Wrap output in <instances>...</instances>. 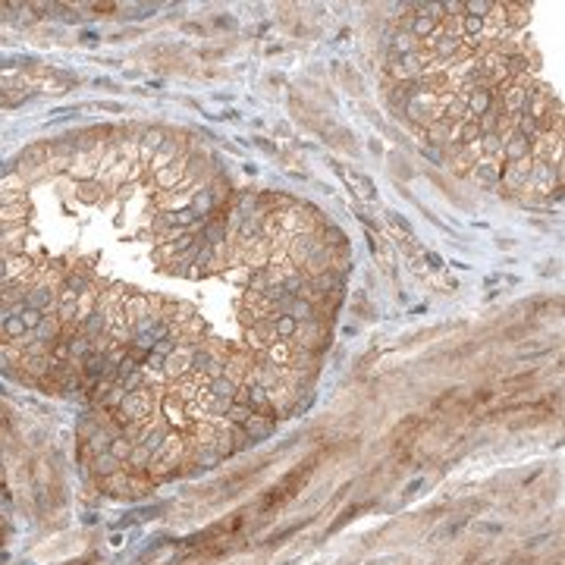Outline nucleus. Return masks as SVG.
I'll list each match as a JSON object with an SVG mask.
<instances>
[{
	"instance_id": "2f4dec72",
	"label": "nucleus",
	"mask_w": 565,
	"mask_h": 565,
	"mask_svg": "<svg viewBox=\"0 0 565 565\" xmlns=\"http://www.w3.org/2000/svg\"><path fill=\"white\" fill-rule=\"evenodd\" d=\"M19 318H22V323H26L28 333H32L38 323H41L44 314H41V311H35V308H28V305H19Z\"/></svg>"
},
{
	"instance_id": "6e6552de",
	"label": "nucleus",
	"mask_w": 565,
	"mask_h": 565,
	"mask_svg": "<svg viewBox=\"0 0 565 565\" xmlns=\"http://www.w3.org/2000/svg\"><path fill=\"white\" fill-rule=\"evenodd\" d=\"M527 170H531V161H518V163H506L500 173V183L512 192H524V183H527Z\"/></svg>"
},
{
	"instance_id": "0eeeda50",
	"label": "nucleus",
	"mask_w": 565,
	"mask_h": 565,
	"mask_svg": "<svg viewBox=\"0 0 565 565\" xmlns=\"http://www.w3.org/2000/svg\"><path fill=\"white\" fill-rule=\"evenodd\" d=\"M161 409H163V421H167L173 431H179V434L188 431V418H185V402H183V399H176V396L163 393Z\"/></svg>"
},
{
	"instance_id": "f8f14e48",
	"label": "nucleus",
	"mask_w": 565,
	"mask_h": 565,
	"mask_svg": "<svg viewBox=\"0 0 565 565\" xmlns=\"http://www.w3.org/2000/svg\"><path fill=\"white\" fill-rule=\"evenodd\" d=\"M283 314H289L296 323H308V321H318L321 314H318V305L314 301H308V298H301V296H296V298H289V305H286V311Z\"/></svg>"
},
{
	"instance_id": "412c9836",
	"label": "nucleus",
	"mask_w": 565,
	"mask_h": 565,
	"mask_svg": "<svg viewBox=\"0 0 565 565\" xmlns=\"http://www.w3.org/2000/svg\"><path fill=\"white\" fill-rule=\"evenodd\" d=\"M502 141H506V139H500L496 132L480 135V141H478L480 157H487V161H500V157H502Z\"/></svg>"
},
{
	"instance_id": "aec40b11",
	"label": "nucleus",
	"mask_w": 565,
	"mask_h": 565,
	"mask_svg": "<svg viewBox=\"0 0 565 565\" xmlns=\"http://www.w3.org/2000/svg\"><path fill=\"white\" fill-rule=\"evenodd\" d=\"M28 214H32L28 201H22V205H0V226H19L26 223Z\"/></svg>"
},
{
	"instance_id": "20e7f679",
	"label": "nucleus",
	"mask_w": 565,
	"mask_h": 565,
	"mask_svg": "<svg viewBox=\"0 0 565 565\" xmlns=\"http://www.w3.org/2000/svg\"><path fill=\"white\" fill-rule=\"evenodd\" d=\"M276 330H274V323L270 321H258V323H252V327L245 330V349L248 352H254V355H261L267 345H274L276 343Z\"/></svg>"
},
{
	"instance_id": "b1692460",
	"label": "nucleus",
	"mask_w": 565,
	"mask_h": 565,
	"mask_svg": "<svg viewBox=\"0 0 565 565\" xmlns=\"http://www.w3.org/2000/svg\"><path fill=\"white\" fill-rule=\"evenodd\" d=\"M92 462H95V474H97L101 480H104V478H110V474H117L119 468H123V465H119L117 458L110 456V452H101V456H95Z\"/></svg>"
},
{
	"instance_id": "f3484780",
	"label": "nucleus",
	"mask_w": 565,
	"mask_h": 565,
	"mask_svg": "<svg viewBox=\"0 0 565 565\" xmlns=\"http://www.w3.org/2000/svg\"><path fill=\"white\" fill-rule=\"evenodd\" d=\"M427 145H436V148H446L452 145V123H446V119H434L431 126H427Z\"/></svg>"
},
{
	"instance_id": "c85d7f7f",
	"label": "nucleus",
	"mask_w": 565,
	"mask_h": 565,
	"mask_svg": "<svg viewBox=\"0 0 565 565\" xmlns=\"http://www.w3.org/2000/svg\"><path fill=\"white\" fill-rule=\"evenodd\" d=\"M252 414H254V411H252V405H236V402H232V405H230V411H226V414H223V418H226V421H230V424H236V427H242V424H245V421H248V418H252Z\"/></svg>"
},
{
	"instance_id": "4be33fe9",
	"label": "nucleus",
	"mask_w": 565,
	"mask_h": 565,
	"mask_svg": "<svg viewBox=\"0 0 565 565\" xmlns=\"http://www.w3.org/2000/svg\"><path fill=\"white\" fill-rule=\"evenodd\" d=\"M132 449H135V443H132L126 434H117V436L110 440V446H107V452H110L113 458H117L119 465H126V458L132 456Z\"/></svg>"
},
{
	"instance_id": "ddd939ff",
	"label": "nucleus",
	"mask_w": 565,
	"mask_h": 565,
	"mask_svg": "<svg viewBox=\"0 0 565 565\" xmlns=\"http://www.w3.org/2000/svg\"><path fill=\"white\" fill-rule=\"evenodd\" d=\"M500 173H502L500 161H487V157H480V161L471 167L468 176L478 179V183H484V185H500Z\"/></svg>"
},
{
	"instance_id": "f704fd0d",
	"label": "nucleus",
	"mask_w": 565,
	"mask_h": 565,
	"mask_svg": "<svg viewBox=\"0 0 565 565\" xmlns=\"http://www.w3.org/2000/svg\"><path fill=\"white\" fill-rule=\"evenodd\" d=\"M424 157H431V161H436V163H443V154L436 148H431V145H424Z\"/></svg>"
},
{
	"instance_id": "c9c22d12",
	"label": "nucleus",
	"mask_w": 565,
	"mask_h": 565,
	"mask_svg": "<svg viewBox=\"0 0 565 565\" xmlns=\"http://www.w3.org/2000/svg\"><path fill=\"white\" fill-rule=\"evenodd\" d=\"M95 10L101 13V16H110V13L117 10V4H95Z\"/></svg>"
},
{
	"instance_id": "f257e3e1",
	"label": "nucleus",
	"mask_w": 565,
	"mask_h": 565,
	"mask_svg": "<svg viewBox=\"0 0 565 565\" xmlns=\"http://www.w3.org/2000/svg\"><path fill=\"white\" fill-rule=\"evenodd\" d=\"M562 185V173H556V167L549 161H531V170H527V192L537 195H553V188Z\"/></svg>"
},
{
	"instance_id": "f03ea898",
	"label": "nucleus",
	"mask_w": 565,
	"mask_h": 565,
	"mask_svg": "<svg viewBox=\"0 0 565 565\" xmlns=\"http://www.w3.org/2000/svg\"><path fill=\"white\" fill-rule=\"evenodd\" d=\"M321 245L318 232H298V236H289L286 239V261L301 267L308 258H311V252Z\"/></svg>"
},
{
	"instance_id": "39448f33",
	"label": "nucleus",
	"mask_w": 565,
	"mask_h": 565,
	"mask_svg": "<svg viewBox=\"0 0 565 565\" xmlns=\"http://www.w3.org/2000/svg\"><path fill=\"white\" fill-rule=\"evenodd\" d=\"M163 139H167V129H161V126H145L139 135V163L141 167H148L151 157L161 151Z\"/></svg>"
},
{
	"instance_id": "6ab92c4d",
	"label": "nucleus",
	"mask_w": 565,
	"mask_h": 565,
	"mask_svg": "<svg viewBox=\"0 0 565 565\" xmlns=\"http://www.w3.org/2000/svg\"><path fill=\"white\" fill-rule=\"evenodd\" d=\"M22 305H26V301H22ZM0 330H4L6 343H16V339H22V336L28 333L26 323H22V318H19V305H16V308H10V314H6V321L0 323Z\"/></svg>"
},
{
	"instance_id": "423d86ee",
	"label": "nucleus",
	"mask_w": 565,
	"mask_h": 565,
	"mask_svg": "<svg viewBox=\"0 0 565 565\" xmlns=\"http://www.w3.org/2000/svg\"><path fill=\"white\" fill-rule=\"evenodd\" d=\"M185 151V139H179V135H170L167 132V139H163V145H161V151H157L154 157H151V163H148V170L151 173H157V170H163V167H170L173 161H176L179 154Z\"/></svg>"
},
{
	"instance_id": "7ed1b4c3",
	"label": "nucleus",
	"mask_w": 565,
	"mask_h": 565,
	"mask_svg": "<svg viewBox=\"0 0 565 565\" xmlns=\"http://www.w3.org/2000/svg\"><path fill=\"white\" fill-rule=\"evenodd\" d=\"M192 355H195V349H188V345H179L173 355L163 358V367H161L163 380L173 383V380H183V377L192 374Z\"/></svg>"
},
{
	"instance_id": "9b49d317",
	"label": "nucleus",
	"mask_w": 565,
	"mask_h": 565,
	"mask_svg": "<svg viewBox=\"0 0 565 565\" xmlns=\"http://www.w3.org/2000/svg\"><path fill=\"white\" fill-rule=\"evenodd\" d=\"M60 336H63V323H60L57 314H44L41 323L32 330V339H38V343H48V345H54Z\"/></svg>"
},
{
	"instance_id": "1a4fd4ad",
	"label": "nucleus",
	"mask_w": 565,
	"mask_h": 565,
	"mask_svg": "<svg viewBox=\"0 0 565 565\" xmlns=\"http://www.w3.org/2000/svg\"><path fill=\"white\" fill-rule=\"evenodd\" d=\"M502 157L506 163H518V161H531V141L518 132H509L506 141H502Z\"/></svg>"
},
{
	"instance_id": "e433bc0d",
	"label": "nucleus",
	"mask_w": 565,
	"mask_h": 565,
	"mask_svg": "<svg viewBox=\"0 0 565 565\" xmlns=\"http://www.w3.org/2000/svg\"><path fill=\"white\" fill-rule=\"evenodd\" d=\"M0 283H10V276H6V254H0Z\"/></svg>"
},
{
	"instance_id": "2eb2a0df",
	"label": "nucleus",
	"mask_w": 565,
	"mask_h": 565,
	"mask_svg": "<svg viewBox=\"0 0 565 565\" xmlns=\"http://www.w3.org/2000/svg\"><path fill=\"white\" fill-rule=\"evenodd\" d=\"M490 104H493V92L490 88H474V92L465 97V107H468V119H478L484 117L490 110Z\"/></svg>"
},
{
	"instance_id": "393cba45",
	"label": "nucleus",
	"mask_w": 565,
	"mask_h": 565,
	"mask_svg": "<svg viewBox=\"0 0 565 565\" xmlns=\"http://www.w3.org/2000/svg\"><path fill=\"white\" fill-rule=\"evenodd\" d=\"M496 4H490V0H468V4H462V16H478V19H487L490 13H493Z\"/></svg>"
},
{
	"instance_id": "dca6fc26",
	"label": "nucleus",
	"mask_w": 565,
	"mask_h": 565,
	"mask_svg": "<svg viewBox=\"0 0 565 565\" xmlns=\"http://www.w3.org/2000/svg\"><path fill=\"white\" fill-rule=\"evenodd\" d=\"M261 358L270 361V365H276V367H286V365L292 361V343H286V339H276L274 345H267V349L261 352Z\"/></svg>"
},
{
	"instance_id": "a878e982",
	"label": "nucleus",
	"mask_w": 565,
	"mask_h": 565,
	"mask_svg": "<svg viewBox=\"0 0 565 565\" xmlns=\"http://www.w3.org/2000/svg\"><path fill=\"white\" fill-rule=\"evenodd\" d=\"M274 323V330H276V336L280 339H286V343H292V336H296V330H298V323L289 318V314H280V318H274L270 321Z\"/></svg>"
},
{
	"instance_id": "cd10ccee",
	"label": "nucleus",
	"mask_w": 565,
	"mask_h": 565,
	"mask_svg": "<svg viewBox=\"0 0 565 565\" xmlns=\"http://www.w3.org/2000/svg\"><path fill=\"white\" fill-rule=\"evenodd\" d=\"M480 141V129L474 119H468V123H458V145H478Z\"/></svg>"
},
{
	"instance_id": "4468645a",
	"label": "nucleus",
	"mask_w": 565,
	"mask_h": 565,
	"mask_svg": "<svg viewBox=\"0 0 565 565\" xmlns=\"http://www.w3.org/2000/svg\"><path fill=\"white\" fill-rule=\"evenodd\" d=\"M242 431L248 434V440L252 443H261L267 440L270 434H274V418H264V414H252V418L242 424Z\"/></svg>"
},
{
	"instance_id": "a211bd4d",
	"label": "nucleus",
	"mask_w": 565,
	"mask_h": 565,
	"mask_svg": "<svg viewBox=\"0 0 565 565\" xmlns=\"http://www.w3.org/2000/svg\"><path fill=\"white\" fill-rule=\"evenodd\" d=\"M75 195H79L85 205H97V201L107 198V192H104V183H101V179H82V183L75 185Z\"/></svg>"
},
{
	"instance_id": "bb28decb",
	"label": "nucleus",
	"mask_w": 565,
	"mask_h": 565,
	"mask_svg": "<svg viewBox=\"0 0 565 565\" xmlns=\"http://www.w3.org/2000/svg\"><path fill=\"white\" fill-rule=\"evenodd\" d=\"M176 349H179V336H176V330H170V333L163 336V339H157L151 352H154V355H161V358H167V355H173Z\"/></svg>"
},
{
	"instance_id": "4c0bfd02",
	"label": "nucleus",
	"mask_w": 565,
	"mask_h": 565,
	"mask_svg": "<svg viewBox=\"0 0 565 565\" xmlns=\"http://www.w3.org/2000/svg\"><path fill=\"white\" fill-rule=\"evenodd\" d=\"M487 399H493V389H480V393H474V402H487Z\"/></svg>"
},
{
	"instance_id": "7c9ffc66",
	"label": "nucleus",
	"mask_w": 565,
	"mask_h": 565,
	"mask_svg": "<svg viewBox=\"0 0 565 565\" xmlns=\"http://www.w3.org/2000/svg\"><path fill=\"white\" fill-rule=\"evenodd\" d=\"M4 192H26V179L19 176V173H6V176H0V195Z\"/></svg>"
},
{
	"instance_id": "72a5a7b5",
	"label": "nucleus",
	"mask_w": 565,
	"mask_h": 565,
	"mask_svg": "<svg viewBox=\"0 0 565 565\" xmlns=\"http://www.w3.org/2000/svg\"><path fill=\"white\" fill-rule=\"evenodd\" d=\"M26 201V192H4L0 195V205H22Z\"/></svg>"
},
{
	"instance_id": "9d476101",
	"label": "nucleus",
	"mask_w": 565,
	"mask_h": 565,
	"mask_svg": "<svg viewBox=\"0 0 565 565\" xmlns=\"http://www.w3.org/2000/svg\"><path fill=\"white\" fill-rule=\"evenodd\" d=\"M330 267H333V252H330V248L323 245V242H321V245L311 252V258H308L305 264H301V270H305V276H308V280H311V276L327 274Z\"/></svg>"
},
{
	"instance_id": "5701e85b",
	"label": "nucleus",
	"mask_w": 565,
	"mask_h": 565,
	"mask_svg": "<svg viewBox=\"0 0 565 565\" xmlns=\"http://www.w3.org/2000/svg\"><path fill=\"white\" fill-rule=\"evenodd\" d=\"M236 389H239V383H236V380H230V377H217V380H210V383H208V393H210V396H217V399H230V402H232V396H236Z\"/></svg>"
},
{
	"instance_id": "c756f323",
	"label": "nucleus",
	"mask_w": 565,
	"mask_h": 565,
	"mask_svg": "<svg viewBox=\"0 0 565 565\" xmlns=\"http://www.w3.org/2000/svg\"><path fill=\"white\" fill-rule=\"evenodd\" d=\"M345 176H349V183H352V185H358V195H361L365 201H371V198H374V183H371L367 176H361V173H345Z\"/></svg>"
},
{
	"instance_id": "473e14b6",
	"label": "nucleus",
	"mask_w": 565,
	"mask_h": 565,
	"mask_svg": "<svg viewBox=\"0 0 565 565\" xmlns=\"http://www.w3.org/2000/svg\"><path fill=\"white\" fill-rule=\"evenodd\" d=\"M358 512H361V506H349V509H343V515L336 518V522H333V527H330V531H339V527H343L345 522H352V518H355Z\"/></svg>"
}]
</instances>
